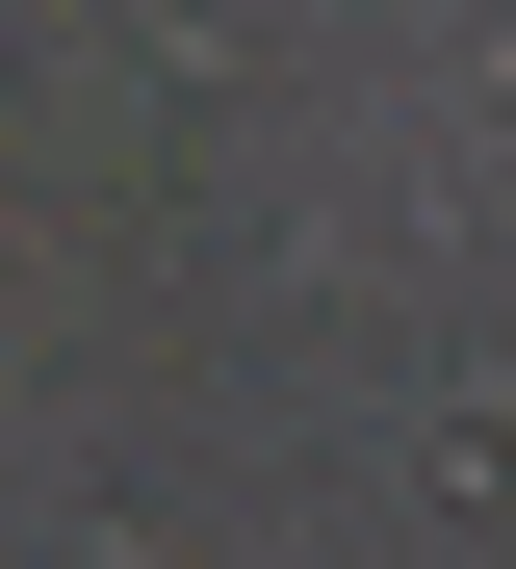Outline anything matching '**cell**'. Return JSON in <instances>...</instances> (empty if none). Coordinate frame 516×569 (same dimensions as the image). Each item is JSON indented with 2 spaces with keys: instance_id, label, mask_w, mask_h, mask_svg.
I'll return each instance as SVG.
<instances>
[{
  "instance_id": "1",
  "label": "cell",
  "mask_w": 516,
  "mask_h": 569,
  "mask_svg": "<svg viewBox=\"0 0 516 569\" xmlns=\"http://www.w3.org/2000/svg\"><path fill=\"white\" fill-rule=\"evenodd\" d=\"M439 492H465V518H516V415H439Z\"/></svg>"
}]
</instances>
